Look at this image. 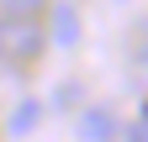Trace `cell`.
<instances>
[{"mask_svg": "<svg viewBox=\"0 0 148 142\" xmlns=\"http://www.w3.org/2000/svg\"><path fill=\"white\" fill-rule=\"evenodd\" d=\"M143 68H148V53H143Z\"/></svg>", "mask_w": 148, "mask_h": 142, "instance_id": "6", "label": "cell"}, {"mask_svg": "<svg viewBox=\"0 0 148 142\" xmlns=\"http://www.w3.org/2000/svg\"><path fill=\"white\" fill-rule=\"evenodd\" d=\"M53 37H58V42H74V37H79V21H74V5H58V11H53Z\"/></svg>", "mask_w": 148, "mask_h": 142, "instance_id": "3", "label": "cell"}, {"mask_svg": "<svg viewBox=\"0 0 148 142\" xmlns=\"http://www.w3.org/2000/svg\"><path fill=\"white\" fill-rule=\"evenodd\" d=\"M42 53V26L37 16H0V58L5 63H27Z\"/></svg>", "mask_w": 148, "mask_h": 142, "instance_id": "1", "label": "cell"}, {"mask_svg": "<svg viewBox=\"0 0 148 142\" xmlns=\"http://www.w3.org/2000/svg\"><path fill=\"white\" fill-rule=\"evenodd\" d=\"M42 0H0V16H37Z\"/></svg>", "mask_w": 148, "mask_h": 142, "instance_id": "5", "label": "cell"}, {"mask_svg": "<svg viewBox=\"0 0 148 142\" xmlns=\"http://www.w3.org/2000/svg\"><path fill=\"white\" fill-rule=\"evenodd\" d=\"M79 137L85 142H116V116H111L106 105H90L79 116Z\"/></svg>", "mask_w": 148, "mask_h": 142, "instance_id": "2", "label": "cell"}, {"mask_svg": "<svg viewBox=\"0 0 148 142\" xmlns=\"http://www.w3.org/2000/svg\"><path fill=\"white\" fill-rule=\"evenodd\" d=\"M42 116V100H27V105H16V116H11V132L21 137V132H32V121Z\"/></svg>", "mask_w": 148, "mask_h": 142, "instance_id": "4", "label": "cell"}]
</instances>
